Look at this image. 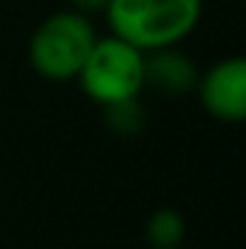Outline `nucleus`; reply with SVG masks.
<instances>
[{
    "label": "nucleus",
    "instance_id": "f257e3e1",
    "mask_svg": "<svg viewBox=\"0 0 246 249\" xmlns=\"http://www.w3.org/2000/svg\"><path fill=\"white\" fill-rule=\"evenodd\" d=\"M105 18L110 35L154 53L180 47L200 26L203 0H107Z\"/></svg>",
    "mask_w": 246,
    "mask_h": 249
},
{
    "label": "nucleus",
    "instance_id": "f03ea898",
    "mask_svg": "<svg viewBox=\"0 0 246 249\" xmlns=\"http://www.w3.org/2000/svg\"><path fill=\"white\" fill-rule=\"evenodd\" d=\"M96 38L99 35L90 15H81L75 9L53 12L35 26L29 38V67L47 81H75Z\"/></svg>",
    "mask_w": 246,
    "mask_h": 249
},
{
    "label": "nucleus",
    "instance_id": "7ed1b4c3",
    "mask_svg": "<svg viewBox=\"0 0 246 249\" xmlns=\"http://www.w3.org/2000/svg\"><path fill=\"white\" fill-rule=\"evenodd\" d=\"M75 81L81 93L99 107L139 99L145 90V53L116 35L96 38Z\"/></svg>",
    "mask_w": 246,
    "mask_h": 249
},
{
    "label": "nucleus",
    "instance_id": "20e7f679",
    "mask_svg": "<svg viewBox=\"0 0 246 249\" xmlns=\"http://www.w3.org/2000/svg\"><path fill=\"white\" fill-rule=\"evenodd\" d=\"M194 93L214 122L241 124L246 119V61L241 55L214 61L200 72Z\"/></svg>",
    "mask_w": 246,
    "mask_h": 249
},
{
    "label": "nucleus",
    "instance_id": "39448f33",
    "mask_svg": "<svg viewBox=\"0 0 246 249\" xmlns=\"http://www.w3.org/2000/svg\"><path fill=\"white\" fill-rule=\"evenodd\" d=\"M197 78V64L177 47L145 53V87L157 90L159 96H188L194 93Z\"/></svg>",
    "mask_w": 246,
    "mask_h": 249
},
{
    "label": "nucleus",
    "instance_id": "423d86ee",
    "mask_svg": "<svg viewBox=\"0 0 246 249\" xmlns=\"http://www.w3.org/2000/svg\"><path fill=\"white\" fill-rule=\"evenodd\" d=\"M145 241L151 249H177L185 241V217L174 206H162L145 220Z\"/></svg>",
    "mask_w": 246,
    "mask_h": 249
},
{
    "label": "nucleus",
    "instance_id": "0eeeda50",
    "mask_svg": "<svg viewBox=\"0 0 246 249\" xmlns=\"http://www.w3.org/2000/svg\"><path fill=\"white\" fill-rule=\"evenodd\" d=\"M105 110V124L122 136V139H133L145 130V107H142V99H127V102H119V105H110V107H102Z\"/></svg>",
    "mask_w": 246,
    "mask_h": 249
},
{
    "label": "nucleus",
    "instance_id": "6e6552de",
    "mask_svg": "<svg viewBox=\"0 0 246 249\" xmlns=\"http://www.w3.org/2000/svg\"><path fill=\"white\" fill-rule=\"evenodd\" d=\"M70 3L81 15H96V12H105V6H107V0H70Z\"/></svg>",
    "mask_w": 246,
    "mask_h": 249
},
{
    "label": "nucleus",
    "instance_id": "1a4fd4ad",
    "mask_svg": "<svg viewBox=\"0 0 246 249\" xmlns=\"http://www.w3.org/2000/svg\"><path fill=\"white\" fill-rule=\"evenodd\" d=\"M177 249H183V247H177Z\"/></svg>",
    "mask_w": 246,
    "mask_h": 249
}]
</instances>
